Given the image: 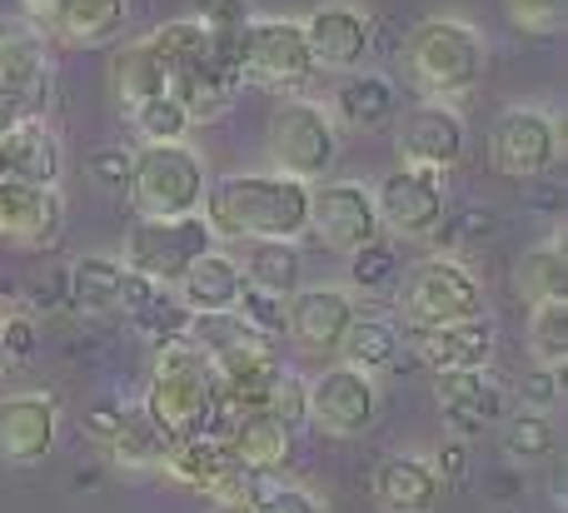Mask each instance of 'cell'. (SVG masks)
I'll use <instances>...</instances> for the list:
<instances>
[{"mask_svg":"<svg viewBox=\"0 0 568 513\" xmlns=\"http://www.w3.org/2000/svg\"><path fill=\"white\" fill-rule=\"evenodd\" d=\"M0 369H6V349H0Z\"/></svg>","mask_w":568,"mask_h":513,"instance_id":"51","label":"cell"},{"mask_svg":"<svg viewBox=\"0 0 568 513\" xmlns=\"http://www.w3.org/2000/svg\"><path fill=\"white\" fill-rule=\"evenodd\" d=\"M310 229L334 255H354L359 245L379 239L384 225H379V209H374V189L359 185V179L310 185Z\"/></svg>","mask_w":568,"mask_h":513,"instance_id":"12","label":"cell"},{"mask_svg":"<svg viewBox=\"0 0 568 513\" xmlns=\"http://www.w3.org/2000/svg\"><path fill=\"white\" fill-rule=\"evenodd\" d=\"M489 65V45H484L479 25L459 16H429L409 30L404 40V75L424 100H464L484 80Z\"/></svg>","mask_w":568,"mask_h":513,"instance_id":"3","label":"cell"},{"mask_svg":"<svg viewBox=\"0 0 568 513\" xmlns=\"http://www.w3.org/2000/svg\"><path fill=\"white\" fill-rule=\"evenodd\" d=\"M0 175L30 179V185H55L60 179V140L45 120L20 115L0 130Z\"/></svg>","mask_w":568,"mask_h":513,"instance_id":"22","label":"cell"},{"mask_svg":"<svg viewBox=\"0 0 568 513\" xmlns=\"http://www.w3.org/2000/svg\"><path fill=\"white\" fill-rule=\"evenodd\" d=\"M559 379H564L559 369H539V365H534L529 375H524V384H519V399L529 409H554V404H559V394H564Z\"/></svg>","mask_w":568,"mask_h":513,"instance_id":"46","label":"cell"},{"mask_svg":"<svg viewBox=\"0 0 568 513\" xmlns=\"http://www.w3.org/2000/svg\"><path fill=\"white\" fill-rule=\"evenodd\" d=\"M110 85H115V100L125 110H135L140 100L150 95H165L170 90V75L165 65L155 60V50H150V40H130L125 50H115V60H110Z\"/></svg>","mask_w":568,"mask_h":513,"instance_id":"29","label":"cell"},{"mask_svg":"<svg viewBox=\"0 0 568 513\" xmlns=\"http://www.w3.org/2000/svg\"><path fill=\"white\" fill-rule=\"evenodd\" d=\"M195 20L210 30V35H240L245 20H255V16H250V0H200Z\"/></svg>","mask_w":568,"mask_h":513,"instance_id":"43","label":"cell"},{"mask_svg":"<svg viewBox=\"0 0 568 513\" xmlns=\"http://www.w3.org/2000/svg\"><path fill=\"white\" fill-rule=\"evenodd\" d=\"M20 16L26 25H50V0H20Z\"/></svg>","mask_w":568,"mask_h":513,"instance_id":"49","label":"cell"},{"mask_svg":"<svg viewBox=\"0 0 568 513\" xmlns=\"http://www.w3.org/2000/svg\"><path fill=\"white\" fill-rule=\"evenodd\" d=\"M444 479L434 474L429 459L389 454L374 469V504L384 513H434L444 504Z\"/></svg>","mask_w":568,"mask_h":513,"instance_id":"21","label":"cell"},{"mask_svg":"<svg viewBox=\"0 0 568 513\" xmlns=\"http://www.w3.org/2000/svg\"><path fill=\"white\" fill-rule=\"evenodd\" d=\"M265 150H270V170L314 185L339 160V125H334V115L320 100H284L270 115Z\"/></svg>","mask_w":568,"mask_h":513,"instance_id":"5","label":"cell"},{"mask_svg":"<svg viewBox=\"0 0 568 513\" xmlns=\"http://www.w3.org/2000/svg\"><path fill=\"white\" fill-rule=\"evenodd\" d=\"M200 215L215 239H300L310 229V185L280 170L225 175L205 185Z\"/></svg>","mask_w":568,"mask_h":513,"instance_id":"1","label":"cell"},{"mask_svg":"<svg viewBox=\"0 0 568 513\" xmlns=\"http://www.w3.org/2000/svg\"><path fill=\"white\" fill-rule=\"evenodd\" d=\"M205 160L175 140V145H140L130 155V205L135 219H175V215H195L205 205Z\"/></svg>","mask_w":568,"mask_h":513,"instance_id":"4","label":"cell"},{"mask_svg":"<svg viewBox=\"0 0 568 513\" xmlns=\"http://www.w3.org/2000/svg\"><path fill=\"white\" fill-rule=\"evenodd\" d=\"M399 275H404V265H399V249L389 245V235L369 239V245H359L349 255V279H354V289H364V295H384V289H394Z\"/></svg>","mask_w":568,"mask_h":513,"instance_id":"39","label":"cell"},{"mask_svg":"<svg viewBox=\"0 0 568 513\" xmlns=\"http://www.w3.org/2000/svg\"><path fill=\"white\" fill-rule=\"evenodd\" d=\"M85 170H90V179H95V185H105V189H125V185H130V150H120V145L95 150Z\"/></svg>","mask_w":568,"mask_h":513,"instance_id":"44","label":"cell"},{"mask_svg":"<svg viewBox=\"0 0 568 513\" xmlns=\"http://www.w3.org/2000/svg\"><path fill=\"white\" fill-rule=\"evenodd\" d=\"M354 315H359V309H354L349 289H339V285L304 289L300 285L284 299V335H290V345L304 349V355H334Z\"/></svg>","mask_w":568,"mask_h":513,"instance_id":"13","label":"cell"},{"mask_svg":"<svg viewBox=\"0 0 568 513\" xmlns=\"http://www.w3.org/2000/svg\"><path fill=\"white\" fill-rule=\"evenodd\" d=\"M175 289H180L175 299L190 315H215V309H235L240 289H245V275H240V265L225 249H210V255H200L195 265L175 279Z\"/></svg>","mask_w":568,"mask_h":513,"instance_id":"26","label":"cell"},{"mask_svg":"<svg viewBox=\"0 0 568 513\" xmlns=\"http://www.w3.org/2000/svg\"><path fill=\"white\" fill-rule=\"evenodd\" d=\"M130 125H135V135L145 140V145H175V140L190 135V115L185 105H180L175 95H150L140 100L135 110H130Z\"/></svg>","mask_w":568,"mask_h":513,"instance_id":"37","label":"cell"},{"mask_svg":"<svg viewBox=\"0 0 568 513\" xmlns=\"http://www.w3.org/2000/svg\"><path fill=\"white\" fill-rule=\"evenodd\" d=\"M529 359L539 369H559L568 365V299H549L534 305L529 315Z\"/></svg>","mask_w":568,"mask_h":513,"instance_id":"34","label":"cell"},{"mask_svg":"<svg viewBox=\"0 0 568 513\" xmlns=\"http://www.w3.org/2000/svg\"><path fill=\"white\" fill-rule=\"evenodd\" d=\"M210 249H215V229L195 209V215H175V219H140L125 235V245H120V265L170 289Z\"/></svg>","mask_w":568,"mask_h":513,"instance_id":"7","label":"cell"},{"mask_svg":"<svg viewBox=\"0 0 568 513\" xmlns=\"http://www.w3.org/2000/svg\"><path fill=\"white\" fill-rule=\"evenodd\" d=\"M0 349H6V365L36 355V325L26 315H0Z\"/></svg>","mask_w":568,"mask_h":513,"instance_id":"45","label":"cell"},{"mask_svg":"<svg viewBox=\"0 0 568 513\" xmlns=\"http://www.w3.org/2000/svg\"><path fill=\"white\" fill-rule=\"evenodd\" d=\"M270 484H275V479L255 474V469H245V464H230L225 474L205 489V509L210 513H260Z\"/></svg>","mask_w":568,"mask_h":513,"instance_id":"35","label":"cell"},{"mask_svg":"<svg viewBox=\"0 0 568 513\" xmlns=\"http://www.w3.org/2000/svg\"><path fill=\"white\" fill-rule=\"evenodd\" d=\"M374 209H379L384 235L394 239H429L449 215V195H444V170L399 165L374 185Z\"/></svg>","mask_w":568,"mask_h":513,"instance_id":"9","label":"cell"},{"mask_svg":"<svg viewBox=\"0 0 568 513\" xmlns=\"http://www.w3.org/2000/svg\"><path fill=\"white\" fill-rule=\"evenodd\" d=\"M235 464V454H230V444L220 434H185V439H170L165 459H160V474L170 479V484L190 489V494H205L210 484H215L225 469Z\"/></svg>","mask_w":568,"mask_h":513,"instance_id":"27","label":"cell"},{"mask_svg":"<svg viewBox=\"0 0 568 513\" xmlns=\"http://www.w3.org/2000/svg\"><path fill=\"white\" fill-rule=\"evenodd\" d=\"M20 115H26V110H20V105H16V100H10V95H6V90H0V130H6V125H10V120H20Z\"/></svg>","mask_w":568,"mask_h":513,"instance_id":"50","label":"cell"},{"mask_svg":"<svg viewBox=\"0 0 568 513\" xmlns=\"http://www.w3.org/2000/svg\"><path fill=\"white\" fill-rule=\"evenodd\" d=\"M140 409H145V419L165 439L205 434L220 409V375L205 349L190 345V339H175V345L155 349V369H150L145 404Z\"/></svg>","mask_w":568,"mask_h":513,"instance_id":"2","label":"cell"},{"mask_svg":"<svg viewBox=\"0 0 568 513\" xmlns=\"http://www.w3.org/2000/svg\"><path fill=\"white\" fill-rule=\"evenodd\" d=\"M235 65H240V85H260L275 90V95L310 85L314 55L304 45V25L280 16L245 20V30L235 35Z\"/></svg>","mask_w":568,"mask_h":513,"instance_id":"6","label":"cell"},{"mask_svg":"<svg viewBox=\"0 0 568 513\" xmlns=\"http://www.w3.org/2000/svg\"><path fill=\"white\" fill-rule=\"evenodd\" d=\"M414 355L419 365H429L434 375L449 369H489L494 359V319L474 315V319H454V325H409Z\"/></svg>","mask_w":568,"mask_h":513,"instance_id":"17","label":"cell"},{"mask_svg":"<svg viewBox=\"0 0 568 513\" xmlns=\"http://www.w3.org/2000/svg\"><path fill=\"white\" fill-rule=\"evenodd\" d=\"M110 464L115 469H130V474H150V469H160V459H165L170 439L160 434L155 424L145 419V409H125V419H120V429L110 434Z\"/></svg>","mask_w":568,"mask_h":513,"instance_id":"33","label":"cell"},{"mask_svg":"<svg viewBox=\"0 0 568 513\" xmlns=\"http://www.w3.org/2000/svg\"><path fill=\"white\" fill-rule=\"evenodd\" d=\"M484 315V289L469 265L454 255H434L414 265L409 285H404V319L409 325H454V319Z\"/></svg>","mask_w":568,"mask_h":513,"instance_id":"10","label":"cell"},{"mask_svg":"<svg viewBox=\"0 0 568 513\" xmlns=\"http://www.w3.org/2000/svg\"><path fill=\"white\" fill-rule=\"evenodd\" d=\"M130 325H135V335L145 339V345H155V349H165V345H175V339H185L190 335V309L180 305L170 289H160L150 305H140V309H130Z\"/></svg>","mask_w":568,"mask_h":513,"instance_id":"38","label":"cell"},{"mask_svg":"<svg viewBox=\"0 0 568 513\" xmlns=\"http://www.w3.org/2000/svg\"><path fill=\"white\" fill-rule=\"evenodd\" d=\"M120 419H125V404H95L85 414V434L100 439V444H110V434L120 429Z\"/></svg>","mask_w":568,"mask_h":513,"instance_id":"48","label":"cell"},{"mask_svg":"<svg viewBox=\"0 0 568 513\" xmlns=\"http://www.w3.org/2000/svg\"><path fill=\"white\" fill-rule=\"evenodd\" d=\"M399 345H404V339H399V325H394V319H384V315H354L334 355H339L344 365L369 369V375H374V369L394 365Z\"/></svg>","mask_w":568,"mask_h":513,"instance_id":"32","label":"cell"},{"mask_svg":"<svg viewBox=\"0 0 568 513\" xmlns=\"http://www.w3.org/2000/svg\"><path fill=\"white\" fill-rule=\"evenodd\" d=\"M499 449L509 464H544L559 449V434L544 414H519L509 424H499Z\"/></svg>","mask_w":568,"mask_h":513,"instance_id":"36","label":"cell"},{"mask_svg":"<svg viewBox=\"0 0 568 513\" xmlns=\"http://www.w3.org/2000/svg\"><path fill=\"white\" fill-rule=\"evenodd\" d=\"M329 115H334V125L379 130L399 115V95H394V85L384 75H374V70H344V80L329 95Z\"/></svg>","mask_w":568,"mask_h":513,"instance_id":"23","label":"cell"},{"mask_svg":"<svg viewBox=\"0 0 568 513\" xmlns=\"http://www.w3.org/2000/svg\"><path fill=\"white\" fill-rule=\"evenodd\" d=\"M235 309H240V319H245V325L260 329V335H270V339L284 335V299L265 295V289L245 285V289H240V299H235Z\"/></svg>","mask_w":568,"mask_h":513,"instance_id":"42","label":"cell"},{"mask_svg":"<svg viewBox=\"0 0 568 513\" xmlns=\"http://www.w3.org/2000/svg\"><path fill=\"white\" fill-rule=\"evenodd\" d=\"M504 16H509L514 30H524V35H559L568 0H504Z\"/></svg>","mask_w":568,"mask_h":513,"instance_id":"41","label":"cell"},{"mask_svg":"<svg viewBox=\"0 0 568 513\" xmlns=\"http://www.w3.org/2000/svg\"><path fill=\"white\" fill-rule=\"evenodd\" d=\"M65 225V205H60L55 185H30V179L0 175V239L16 245H50Z\"/></svg>","mask_w":568,"mask_h":513,"instance_id":"19","label":"cell"},{"mask_svg":"<svg viewBox=\"0 0 568 513\" xmlns=\"http://www.w3.org/2000/svg\"><path fill=\"white\" fill-rule=\"evenodd\" d=\"M304 25V45L314 55V70H359L364 50H369V16L359 6H344V0H329V6L310 10L300 20Z\"/></svg>","mask_w":568,"mask_h":513,"instance_id":"16","label":"cell"},{"mask_svg":"<svg viewBox=\"0 0 568 513\" xmlns=\"http://www.w3.org/2000/svg\"><path fill=\"white\" fill-rule=\"evenodd\" d=\"M260 414L280 419L284 429L304 424V414H310V384H304V379L294 375V369H280L275 384H270V394H265V409H260Z\"/></svg>","mask_w":568,"mask_h":513,"instance_id":"40","label":"cell"},{"mask_svg":"<svg viewBox=\"0 0 568 513\" xmlns=\"http://www.w3.org/2000/svg\"><path fill=\"white\" fill-rule=\"evenodd\" d=\"M564 130L549 110L539 105H514L494 120L489 130V165L504 179H539L559 165Z\"/></svg>","mask_w":568,"mask_h":513,"instance_id":"8","label":"cell"},{"mask_svg":"<svg viewBox=\"0 0 568 513\" xmlns=\"http://www.w3.org/2000/svg\"><path fill=\"white\" fill-rule=\"evenodd\" d=\"M60 439V409L50 394H6L0 399V459L10 469H30L55 449Z\"/></svg>","mask_w":568,"mask_h":513,"instance_id":"15","label":"cell"},{"mask_svg":"<svg viewBox=\"0 0 568 513\" xmlns=\"http://www.w3.org/2000/svg\"><path fill=\"white\" fill-rule=\"evenodd\" d=\"M245 245V259H235L245 285L265 289L275 299H290L300 289V275H304V255L294 239H240Z\"/></svg>","mask_w":568,"mask_h":513,"instance_id":"28","label":"cell"},{"mask_svg":"<svg viewBox=\"0 0 568 513\" xmlns=\"http://www.w3.org/2000/svg\"><path fill=\"white\" fill-rule=\"evenodd\" d=\"M45 85H50L45 35L36 25H26V20L0 25V90L30 115L40 105V95H45Z\"/></svg>","mask_w":568,"mask_h":513,"instance_id":"20","label":"cell"},{"mask_svg":"<svg viewBox=\"0 0 568 513\" xmlns=\"http://www.w3.org/2000/svg\"><path fill=\"white\" fill-rule=\"evenodd\" d=\"M130 0H50V25L65 45H110L125 35Z\"/></svg>","mask_w":568,"mask_h":513,"instance_id":"25","label":"cell"},{"mask_svg":"<svg viewBox=\"0 0 568 513\" xmlns=\"http://www.w3.org/2000/svg\"><path fill=\"white\" fill-rule=\"evenodd\" d=\"M434 399H439L444 419L454 424V434H464V439L504 424V389L489 379V369H449V375H434Z\"/></svg>","mask_w":568,"mask_h":513,"instance_id":"18","label":"cell"},{"mask_svg":"<svg viewBox=\"0 0 568 513\" xmlns=\"http://www.w3.org/2000/svg\"><path fill=\"white\" fill-rule=\"evenodd\" d=\"M469 150V130L464 115L444 100H424L399 120V165H424V170H454Z\"/></svg>","mask_w":568,"mask_h":513,"instance_id":"14","label":"cell"},{"mask_svg":"<svg viewBox=\"0 0 568 513\" xmlns=\"http://www.w3.org/2000/svg\"><path fill=\"white\" fill-rule=\"evenodd\" d=\"M260 513H324V504L310 494V489H294V484H270L265 504Z\"/></svg>","mask_w":568,"mask_h":513,"instance_id":"47","label":"cell"},{"mask_svg":"<svg viewBox=\"0 0 568 513\" xmlns=\"http://www.w3.org/2000/svg\"><path fill=\"white\" fill-rule=\"evenodd\" d=\"M374 419H379V384H374L369 369L334 365L310 384V414H304V424H314L320 434L359 439L374 429Z\"/></svg>","mask_w":568,"mask_h":513,"instance_id":"11","label":"cell"},{"mask_svg":"<svg viewBox=\"0 0 568 513\" xmlns=\"http://www.w3.org/2000/svg\"><path fill=\"white\" fill-rule=\"evenodd\" d=\"M514 289H519L524 305H549V299H568V259L559 239H544V245L524 249L519 265H514Z\"/></svg>","mask_w":568,"mask_h":513,"instance_id":"30","label":"cell"},{"mask_svg":"<svg viewBox=\"0 0 568 513\" xmlns=\"http://www.w3.org/2000/svg\"><path fill=\"white\" fill-rule=\"evenodd\" d=\"M70 275V305L85 315H110L120 309V285H125V265L110 255H80Z\"/></svg>","mask_w":568,"mask_h":513,"instance_id":"31","label":"cell"},{"mask_svg":"<svg viewBox=\"0 0 568 513\" xmlns=\"http://www.w3.org/2000/svg\"><path fill=\"white\" fill-rule=\"evenodd\" d=\"M225 444L235 454V464L255 469L265 479H280L294 459V429H284L280 419L270 414H240L235 424L225 429Z\"/></svg>","mask_w":568,"mask_h":513,"instance_id":"24","label":"cell"}]
</instances>
